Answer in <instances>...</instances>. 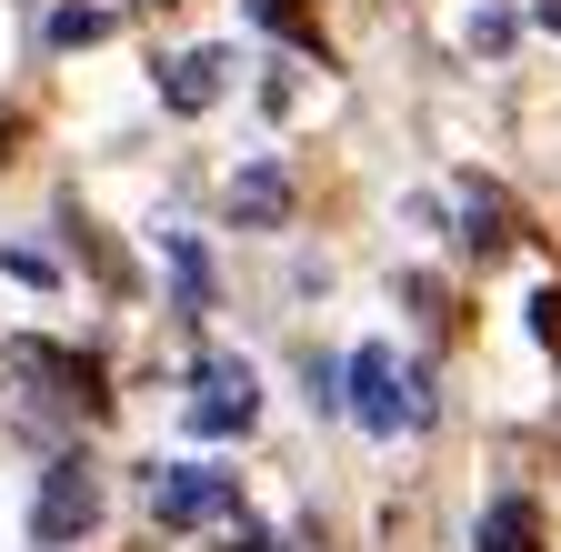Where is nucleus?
Masks as SVG:
<instances>
[{"label":"nucleus","instance_id":"f257e3e1","mask_svg":"<svg viewBox=\"0 0 561 552\" xmlns=\"http://www.w3.org/2000/svg\"><path fill=\"white\" fill-rule=\"evenodd\" d=\"M341 382H351L341 402L362 412L371 432H421V423H432V392H421V372L391 352V341H362V352L341 362Z\"/></svg>","mask_w":561,"mask_h":552},{"label":"nucleus","instance_id":"1a4fd4ad","mask_svg":"<svg viewBox=\"0 0 561 552\" xmlns=\"http://www.w3.org/2000/svg\"><path fill=\"white\" fill-rule=\"evenodd\" d=\"M251 21H261V31H280V41H301V50L321 41V31L301 21V0H251Z\"/></svg>","mask_w":561,"mask_h":552},{"label":"nucleus","instance_id":"423d86ee","mask_svg":"<svg viewBox=\"0 0 561 552\" xmlns=\"http://www.w3.org/2000/svg\"><path fill=\"white\" fill-rule=\"evenodd\" d=\"M471 552H541V512L522 503V493H502L481 512V532H471Z\"/></svg>","mask_w":561,"mask_h":552},{"label":"nucleus","instance_id":"9b49d317","mask_svg":"<svg viewBox=\"0 0 561 552\" xmlns=\"http://www.w3.org/2000/svg\"><path fill=\"white\" fill-rule=\"evenodd\" d=\"M311 412H341V362H311Z\"/></svg>","mask_w":561,"mask_h":552},{"label":"nucleus","instance_id":"9d476101","mask_svg":"<svg viewBox=\"0 0 561 552\" xmlns=\"http://www.w3.org/2000/svg\"><path fill=\"white\" fill-rule=\"evenodd\" d=\"M171 282H181V312H201V302H210V271H201V251H191V241H171Z\"/></svg>","mask_w":561,"mask_h":552},{"label":"nucleus","instance_id":"6e6552de","mask_svg":"<svg viewBox=\"0 0 561 552\" xmlns=\"http://www.w3.org/2000/svg\"><path fill=\"white\" fill-rule=\"evenodd\" d=\"M50 41H60V50H81V41H111V11H101V0H70V11L50 21Z\"/></svg>","mask_w":561,"mask_h":552},{"label":"nucleus","instance_id":"7ed1b4c3","mask_svg":"<svg viewBox=\"0 0 561 552\" xmlns=\"http://www.w3.org/2000/svg\"><path fill=\"white\" fill-rule=\"evenodd\" d=\"M151 512L161 522H231L241 493H231V472H210V462H161L151 472Z\"/></svg>","mask_w":561,"mask_h":552},{"label":"nucleus","instance_id":"20e7f679","mask_svg":"<svg viewBox=\"0 0 561 552\" xmlns=\"http://www.w3.org/2000/svg\"><path fill=\"white\" fill-rule=\"evenodd\" d=\"M101 522V472L91 462H50L41 472V542L60 552V542H81Z\"/></svg>","mask_w":561,"mask_h":552},{"label":"nucleus","instance_id":"0eeeda50","mask_svg":"<svg viewBox=\"0 0 561 552\" xmlns=\"http://www.w3.org/2000/svg\"><path fill=\"white\" fill-rule=\"evenodd\" d=\"M161 101H171V111H210V101H221V50L171 60V71H161Z\"/></svg>","mask_w":561,"mask_h":552},{"label":"nucleus","instance_id":"39448f33","mask_svg":"<svg viewBox=\"0 0 561 552\" xmlns=\"http://www.w3.org/2000/svg\"><path fill=\"white\" fill-rule=\"evenodd\" d=\"M231 222H251V232H280V222H291V181H280L271 161L231 171Z\"/></svg>","mask_w":561,"mask_h":552},{"label":"nucleus","instance_id":"f03ea898","mask_svg":"<svg viewBox=\"0 0 561 552\" xmlns=\"http://www.w3.org/2000/svg\"><path fill=\"white\" fill-rule=\"evenodd\" d=\"M191 382H201V392H191V432H251V423H261V382H251L241 352H201Z\"/></svg>","mask_w":561,"mask_h":552}]
</instances>
